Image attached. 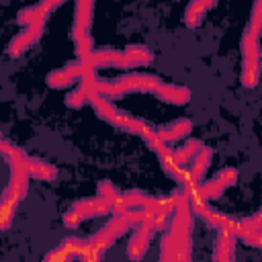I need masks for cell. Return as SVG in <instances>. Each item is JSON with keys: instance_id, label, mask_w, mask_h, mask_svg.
<instances>
[{"instance_id": "7c38bea8", "label": "cell", "mask_w": 262, "mask_h": 262, "mask_svg": "<svg viewBox=\"0 0 262 262\" xmlns=\"http://www.w3.org/2000/svg\"><path fill=\"white\" fill-rule=\"evenodd\" d=\"M27 174H29V178H35V180H53L57 176V170H55V166H51L47 162L29 158L27 160Z\"/></svg>"}, {"instance_id": "30bf717a", "label": "cell", "mask_w": 262, "mask_h": 262, "mask_svg": "<svg viewBox=\"0 0 262 262\" xmlns=\"http://www.w3.org/2000/svg\"><path fill=\"white\" fill-rule=\"evenodd\" d=\"M18 203H20V199H18L12 190L6 188V190L2 192V196H0V229H8V227H10Z\"/></svg>"}, {"instance_id": "ffe728a7", "label": "cell", "mask_w": 262, "mask_h": 262, "mask_svg": "<svg viewBox=\"0 0 262 262\" xmlns=\"http://www.w3.org/2000/svg\"><path fill=\"white\" fill-rule=\"evenodd\" d=\"M80 223H82V219H80V215H78L76 211L70 209L68 213H63V225H66V227H72V229H74V227H78Z\"/></svg>"}, {"instance_id": "3957f363", "label": "cell", "mask_w": 262, "mask_h": 262, "mask_svg": "<svg viewBox=\"0 0 262 262\" xmlns=\"http://www.w3.org/2000/svg\"><path fill=\"white\" fill-rule=\"evenodd\" d=\"M235 178H237V170L235 168H223V170H219V174L211 182L201 184V192H203V196L207 201L217 199V196H221L225 192V188H229L235 182Z\"/></svg>"}, {"instance_id": "8992f818", "label": "cell", "mask_w": 262, "mask_h": 262, "mask_svg": "<svg viewBox=\"0 0 262 262\" xmlns=\"http://www.w3.org/2000/svg\"><path fill=\"white\" fill-rule=\"evenodd\" d=\"M211 160H213V149L203 145V147L199 149V154L190 160L188 168H186L188 180H192V182L201 184V178H203V174L207 172V168H209V162H211Z\"/></svg>"}, {"instance_id": "2e32d148", "label": "cell", "mask_w": 262, "mask_h": 262, "mask_svg": "<svg viewBox=\"0 0 262 262\" xmlns=\"http://www.w3.org/2000/svg\"><path fill=\"white\" fill-rule=\"evenodd\" d=\"M74 82H78V78L74 76V72L70 70V66H66L63 70H55V72H51L47 76V84L51 88H66V86H70Z\"/></svg>"}, {"instance_id": "8fae6325", "label": "cell", "mask_w": 262, "mask_h": 262, "mask_svg": "<svg viewBox=\"0 0 262 262\" xmlns=\"http://www.w3.org/2000/svg\"><path fill=\"white\" fill-rule=\"evenodd\" d=\"M190 129H192V123H190L188 119H178V121L170 123L168 127H162V129L156 131V133H158V137H160L164 143H168V141H176V139L188 135Z\"/></svg>"}, {"instance_id": "6da1fadb", "label": "cell", "mask_w": 262, "mask_h": 262, "mask_svg": "<svg viewBox=\"0 0 262 262\" xmlns=\"http://www.w3.org/2000/svg\"><path fill=\"white\" fill-rule=\"evenodd\" d=\"M154 231H156V227H154L151 219L145 215L143 221H141L139 225H135V231H133V235H131V239H129V246H127V256H129L131 260L139 262V260L145 256Z\"/></svg>"}, {"instance_id": "5b68a950", "label": "cell", "mask_w": 262, "mask_h": 262, "mask_svg": "<svg viewBox=\"0 0 262 262\" xmlns=\"http://www.w3.org/2000/svg\"><path fill=\"white\" fill-rule=\"evenodd\" d=\"M92 8H94L92 2H78L76 4L74 27H72L74 39H80V37L88 35V29H90V23H92Z\"/></svg>"}, {"instance_id": "7a4b0ae2", "label": "cell", "mask_w": 262, "mask_h": 262, "mask_svg": "<svg viewBox=\"0 0 262 262\" xmlns=\"http://www.w3.org/2000/svg\"><path fill=\"white\" fill-rule=\"evenodd\" d=\"M117 84L121 86L123 94L127 92H154L162 86L160 78L156 76H147V74H129V76H123L117 80Z\"/></svg>"}, {"instance_id": "52a82bcc", "label": "cell", "mask_w": 262, "mask_h": 262, "mask_svg": "<svg viewBox=\"0 0 262 262\" xmlns=\"http://www.w3.org/2000/svg\"><path fill=\"white\" fill-rule=\"evenodd\" d=\"M72 211H76L80 215V219H88V217H96V215H106L111 213V207L100 199V196H94V199H88V201H78L74 203Z\"/></svg>"}, {"instance_id": "ac0fdd59", "label": "cell", "mask_w": 262, "mask_h": 262, "mask_svg": "<svg viewBox=\"0 0 262 262\" xmlns=\"http://www.w3.org/2000/svg\"><path fill=\"white\" fill-rule=\"evenodd\" d=\"M160 262H176V246L170 233H164L160 242Z\"/></svg>"}, {"instance_id": "9c48e42d", "label": "cell", "mask_w": 262, "mask_h": 262, "mask_svg": "<svg viewBox=\"0 0 262 262\" xmlns=\"http://www.w3.org/2000/svg\"><path fill=\"white\" fill-rule=\"evenodd\" d=\"M156 96L170 102V104H186L190 100V90L184 86H174V84H164L156 90Z\"/></svg>"}, {"instance_id": "4fadbf2b", "label": "cell", "mask_w": 262, "mask_h": 262, "mask_svg": "<svg viewBox=\"0 0 262 262\" xmlns=\"http://www.w3.org/2000/svg\"><path fill=\"white\" fill-rule=\"evenodd\" d=\"M213 6H215V2H201V0L190 2L188 8H186V12H184V23H186V27L194 29V27L201 23L203 14H205L209 8H213Z\"/></svg>"}, {"instance_id": "5bb4252c", "label": "cell", "mask_w": 262, "mask_h": 262, "mask_svg": "<svg viewBox=\"0 0 262 262\" xmlns=\"http://www.w3.org/2000/svg\"><path fill=\"white\" fill-rule=\"evenodd\" d=\"M123 59H125V68L147 66L151 61V53L147 47H129L123 51Z\"/></svg>"}, {"instance_id": "e0dca14e", "label": "cell", "mask_w": 262, "mask_h": 262, "mask_svg": "<svg viewBox=\"0 0 262 262\" xmlns=\"http://www.w3.org/2000/svg\"><path fill=\"white\" fill-rule=\"evenodd\" d=\"M258 78H260V63H244L242 68V84L246 88H254L258 84Z\"/></svg>"}, {"instance_id": "9a60e30c", "label": "cell", "mask_w": 262, "mask_h": 262, "mask_svg": "<svg viewBox=\"0 0 262 262\" xmlns=\"http://www.w3.org/2000/svg\"><path fill=\"white\" fill-rule=\"evenodd\" d=\"M203 147V143L201 141H196V139H190V141H186L180 149H172L174 151V160H176V164L178 166H182V168H186L188 164H190V160L199 154V149Z\"/></svg>"}, {"instance_id": "ba28073f", "label": "cell", "mask_w": 262, "mask_h": 262, "mask_svg": "<svg viewBox=\"0 0 262 262\" xmlns=\"http://www.w3.org/2000/svg\"><path fill=\"white\" fill-rule=\"evenodd\" d=\"M94 70L96 68H125V59H123V53L121 51H113V49H100V51H94L88 59H86Z\"/></svg>"}, {"instance_id": "277c9868", "label": "cell", "mask_w": 262, "mask_h": 262, "mask_svg": "<svg viewBox=\"0 0 262 262\" xmlns=\"http://www.w3.org/2000/svg\"><path fill=\"white\" fill-rule=\"evenodd\" d=\"M43 27H45V20L35 23V25H31V27H25V31L18 33V35L10 41V45H8V53H10V55H20L23 51H27V49L41 37Z\"/></svg>"}, {"instance_id": "d6986e66", "label": "cell", "mask_w": 262, "mask_h": 262, "mask_svg": "<svg viewBox=\"0 0 262 262\" xmlns=\"http://www.w3.org/2000/svg\"><path fill=\"white\" fill-rule=\"evenodd\" d=\"M88 102V92L84 90V88H76L68 98H66V104L70 106V108H80L82 104H86Z\"/></svg>"}]
</instances>
